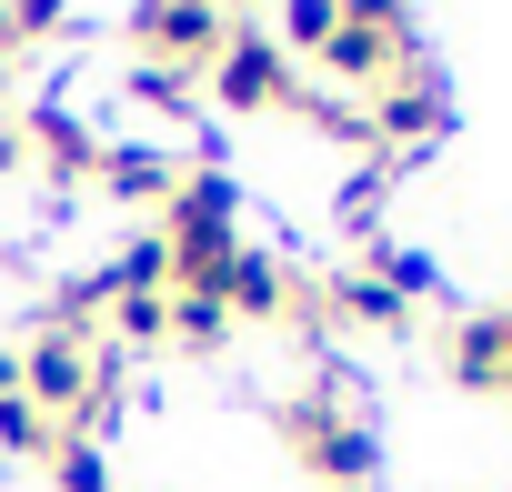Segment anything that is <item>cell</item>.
<instances>
[{"instance_id": "1", "label": "cell", "mask_w": 512, "mask_h": 492, "mask_svg": "<svg viewBox=\"0 0 512 492\" xmlns=\"http://www.w3.org/2000/svg\"><path fill=\"white\" fill-rule=\"evenodd\" d=\"M282 432H292V452L322 472V482H342V492H362L372 472H382V422L352 402V392H292L282 402Z\"/></svg>"}, {"instance_id": "2", "label": "cell", "mask_w": 512, "mask_h": 492, "mask_svg": "<svg viewBox=\"0 0 512 492\" xmlns=\"http://www.w3.org/2000/svg\"><path fill=\"white\" fill-rule=\"evenodd\" d=\"M161 252H171V292H211V272L241 252V191H231V171H191L171 191Z\"/></svg>"}, {"instance_id": "3", "label": "cell", "mask_w": 512, "mask_h": 492, "mask_svg": "<svg viewBox=\"0 0 512 492\" xmlns=\"http://www.w3.org/2000/svg\"><path fill=\"white\" fill-rule=\"evenodd\" d=\"M21 402L41 412V422H61V432H81L91 412H111V372L91 362V342L81 332H41L31 352H21Z\"/></svg>"}, {"instance_id": "4", "label": "cell", "mask_w": 512, "mask_h": 492, "mask_svg": "<svg viewBox=\"0 0 512 492\" xmlns=\"http://www.w3.org/2000/svg\"><path fill=\"white\" fill-rule=\"evenodd\" d=\"M362 131L382 141V171H402L412 151H432V141L452 131V91H442V81L412 61V71H392V81L372 91V121H362Z\"/></svg>"}, {"instance_id": "5", "label": "cell", "mask_w": 512, "mask_h": 492, "mask_svg": "<svg viewBox=\"0 0 512 492\" xmlns=\"http://www.w3.org/2000/svg\"><path fill=\"white\" fill-rule=\"evenodd\" d=\"M211 91L231 111H302V71H292V51L272 31H231L221 61H211Z\"/></svg>"}, {"instance_id": "6", "label": "cell", "mask_w": 512, "mask_h": 492, "mask_svg": "<svg viewBox=\"0 0 512 492\" xmlns=\"http://www.w3.org/2000/svg\"><path fill=\"white\" fill-rule=\"evenodd\" d=\"M322 71L352 91H382L392 71H412V21L402 11H342V31L322 41Z\"/></svg>"}, {"instance_id": "7", "label": "cell", "mask_w": 512, "mask_h": 492, "mask_svg": "<svg viewBox=\"0 0 512 492\" xmlns=\"http://www.w3.org/2000/svg\"><path fill=\"white\" fill-rule=\"evenodd\" d=\"M131 31H141V51H151L161 71H211V61H221V41H231L241 21L201 11V0H161V11H141Z\"/></svg>"}, {"instance_id": "8", "label": "cell", "mask_w": 512, "mask_h": 492, "mask_svg": "<svg viewBox=\"0 0 512 492\" xmlns=\"http://www.w3.org/2000/svg\"><path fill=\"white\" fill-rule=\"evenodd\" d=\"M502 372H512V332H502V312L452 322V382H462V392H502Z\"/></svg>"}, {"instance_id": "9", "label": "cell", "mask_w": 512, "mask_h": 492, "mask_svg": "<svg viewBox=\"0 0 512 492\" xmlns=\"http://www.w3.org/2000/svg\"><path fill=\"white\" fill-rule=\"evenodd\" d=\"M211 302H221V312H241V322L282 312V262H262V252H231V262L211 272Z\"/></svg>"}, {"instance_id": "10", "label": "cell", "mask_w": 512, "mask_h": 492, "mask_svg": "<svg viewBox=\"0 0 512 492\" xmlns=\"http://www.w3.org/2000/svg\"><path fill=\"white\" fill-rule=\"evenodd\" d=\"M21 151H41L51 171H101V141H91V131H81L61 101H41V111L21 121Z\"/></svg>"}, {"instance_id": "11", "label": "cell", "mask_w": 512, "mask_h": 492, "mask_svg": "<svg viewBox=\"0 0 512 492\" xmlns=\"http://www.w3.org/2000/svg\"><path fill=\"white\" fill-rule=\"evenodd\" d=\"M101 181H111L121 201H171V191H181L171 151H151V141H111V151H101Z\"/></svg>"}, {"instance_id": "12", "label": "cell", "mask_w": 512, "mask_h": 492, "mask_svg": "<svg viewBox=\"0 0 512 492\" xmlns=\"http://www.w3.org/2000/svg\"><path fill=\"white\" fill-rule=\"evenodd\" d=\"M332 302H342L352 322H382V332H402V322H412V302H402L382 272H342V282H332Z\"/></svg>"}, {"instance_id": "13", "label": "cell", "mask_w": 512, "mask_h": 492, "mask_svg": "<svg viewBox=\"0 0 512 492\" xmlns=\"http://www.w3.org/2000/svg\"><path fill=\"white\" fill-rule=\"evenodd\" d=\"M51 482H61V492H111L101 442H91V432H61V442H51Z\"/></svg>"}, {"instance_id": "14", "label": "cell", "mask_w": 512, "mask_h": 492, "mask_svg": "<svg viewBox=\"0 0 512 492\" xmlns=\"http://www.w3.org/2000/svg\"><path fill=\"white\" fill-rule=\"evenodd\" d=\"M121 342H171V292H111Z\"/></svg>"}, {"instance_id": "15", "label": "cell", "mask_w": 512, "mask_h": 492, "mask_svg": "<svg viewBox=\"0 0 512 492\" xmlns=\"http://www.w3.org/2000/svg\"><path fill=\"white\" fill-rule=\"evenodd\" d=\"M231 332V312L211 302V292H171V342H191V352H211Z\"/></svg>"}, {"instance_id": "16", "label": "cell", "mask_w": 512, "mask_h": 492, "mask_svg": "<svg viewBox=\"0 0 512 492\" xmlns=\"http://www.w3.org/2000/svg\"><path fill=\"white\" fill-rule=\"evenodd\" d=\"M342 31V11H332V0H292V11H282V51H312L322 61V41Z\"/></svg>"}, {"instance_id": "17", "label": "cell", "mask_w": 512, "mask_h": 492, "mask_svg": "<svg viewBox=\"0 0 512 492\" xmlns=\"http://www.w3.org/2000/svg\"><path fill=\"white\" fill-rule=\"evenodd\" d=\"M0 452H51V422L11 392V402H0Z\"/></svg>"}, {"instance_id": "18", "label": "cell", "mask_w": 512, "mask_h": 492, "mask_svg": "<svg viewBox=\"0 0 512 492\" xmlns=\"http://www.w3.org/2000/svg\"><path fill=\"white\" fill-rule=\"evenodd\" d=\"M131 91H141V101H161V111H181V101H191V71H161V61H141V71H131Z\"/></svg>"}, {"instance_id": "19", "label": "cell", "mask_w": 512, "mask_h": 492, "mask_svg": "<svg viewBox=\"0 0 512 492\" xmlns=\"http://www.w3.org/2000/svg\"><path fill=\"white\" fill-rule=\"evenodd\" d=\"M21 392V352H0V402H11Z\"/></svg>"}, {"instance_id": "20", "label": "cell", "mask_w": 512, "mask_h": 492, "mask_svg": "<svg viewBox=\"0 0 512 492\" xmlns=\"http://www.w3.org/2000/svg\"><path fill=\"white\" fill-rule=\"evenodd\" d=\"M0 61H11V31H0Z\"/></svg>"}, {"instance_id": "21", "label": "cell", "mask_w": 512, "mask_h": 492, "mask_svg": "<svg viewBox=\"0 0 512 492\" xmlns=\"http://www.w3.org/2000/svg\"><path fill=\"white\" fill-rule=\"evenodd\" d=\"M502 392H512V372H502Z\"/></svg>"}]
</instances>
